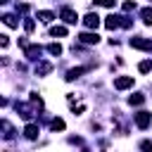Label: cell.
Returning <instances> with one entry per match:
<instances>
[{
    "label": "cell",
    "instance_id": "6da1fadb",
    "mask_svg": "<svg viewBox=\"0 0 152 152\" xmlns=\"http://www.w3.org/2000/svg\"><path fill=\"white\" fill-rule=\"evenodd\" d=\"M133 116H135V126L142 128V131L152 124V114H150V112H138V114H133Z\"/></svg>",
    "mask_w": 152,
    "mask_h": 152
},
{
    "label": "cell",
    "instance_id": "7a4b0ae2",
    "mask_svg": "<svg viewBox=\"0 0 152 152\" xmlns=\"http://www.w3.org/2000/svg\"><path fill=\"white\" fill-rule=\"evenodd\" d=\"M131 86H133V76H119V78H114V88L116 90H126Z\"/></svg>",
    "mask_w": 152,
    "mask_h": 152
},
{
    "label": "cell",
    "instance_id": "3957f363",
    "mask_svg": "<svg viewBox=\"0 0 152 152\" xmlns=\"http://www.w3.org/2000/svg\"><path fill=\"white\" fill-rule=\"evenodd\" d=\"M59 17H62V19L66 21V24H76V21H78V14H76V12L71 10V7H64V10L59 12Z\"/></svg>",
    "mask_w": 152,
    "mask_h": 152
},
{
    "label": "cell",
    "instance_id": "277c9868",
    "mask_svg": "<svg viewBox=\"0 0 152 152\" xmlns=\"http://www.w3.org/2000/svg\"><path fill=\"white\" fill-rule=\"evenodd\" d=\"M131 48H138V50H150V52H152V40H142V38H131Z\"/></svg>",
    "mask_w": 152,
    "mask_h": 152
},
{
    "label": "cell",
    "instance_id": "5b68a950",
    "mask_svg": "<svg viewBox=\"0 0 152 152\" xmlns=\"http://www.w3.org/2000/svg\"><path fill=\"white\" fill-rule=\"evenodd\" d=\"M83 24H86V28H97V26H100V17L90 12V14L83 17Z\"/></svg>",
    "mask_w": 152,
    "mask_h": 152
},
{
    "label": "cell",
    "instance_id": "8992f818",
    "mask_svg": "<svg viewBox=\"0 0 152 152\" xmlns=\"http://www.w3.org/2000/svg\"><path fill=\"white\" fill-rule=\"evenodd\" d=\"M78 40H81V43H88V45H97L100 36H97V33H81Z\"/></svg>",
    "mask_w": 152,
    "mask_h": 152
},
{
    "label": "cell",
    "instance_id": "52a82bcc",
    "mask_svg": "<svg viewBox=\"0 0 152 152\" xmlns=\"http://www.w3.org/2000/svg\"><path fill=\"white\" fill-rule=\"evenodd\" d=\"M83 71H90V66H78V69H69L66 71V81H74V78H78Z\"/></svg>",
    "mask_w": 152,
    "mask_h": 152
},
{
    "label": "cell",
    "instance_id": "ba28073f",
    "mask_svg": "<svg viewBox=\"0 0 152 152\" xmlns=\"http://www.w3.org/2000/svg\"><path fill=\"white\" fill-rule=\"evenodd\" d=\"M0 126H2V131H5V133H2V138H5V140L14 138V128H12V124H10L7 119H2V124H0Z\"/></svg>",
    "mask_w": 152,
    "mask_h": 152
},
{
    "label": "cell",
    "instance_id": "9c48e42d",
    "mask_svg": "<svg viewBox=\"0 0 152 152\" xmlns=\"http://www.w3.org/2000/svg\"><path fill=\"white\" fill-rule=\"evenodd\" d=\"M104 26H107V28H119V26H121V17H114V14H109V17L104 19Z\"/></svg>",
    "mask_w": 152,
    "mask_h": 152
},
{
    "label": "cell",
    "instance_id": "30bf717a",
    "mask_svg": "<svg viewBox=\"0 0 152 152\" xmlns=\"http://www.w3.org/2000/svg\"><path fill=\"white\" fill-rule=\"evenodd\" d=\"M24 135H26L28 140H33V138H38V126H36V124H28V126L24 128Z\"/></svg>",
    "mask_w": 152,
    "mask_h": 152
},
{
    "label": "cell",
    "instance_id": "8fae6325",
    "mask_svg": "<svg viewBox=\"0 0 152 152\" xmlns=\"http://www.w3.org/2000/svg\"><path fill=\"white\" fill-rule=\"evenodd\" d=\"M50 71H52V64H50V62H40V64L36 66V74H38V76H43V74H50Z\"/></svg>",
    "mask_w": 152,
    "mask_h": 152
},
{
    "label": "cell",
    "instance_id": "7c38bea8",
    "mask_svg": "<svg viewBox=\"0 0 152 152\" xmlns=\"http://www.w3.org/2000/svg\"><path fill=\"white\" fill-rule=\"evenodd\" d=\"M38 19H40L43 24H50V21L55 19V14H52V12H45V10H43V12H38Z\"/></svg>",
    "mask_w": 152,
    "mask_h": 152
},
{
    "label": "cell",
    "instance_id": "4fadbf2b",
    "mask_svg": "<svg viewBox=\"0 0 152 152\" xmlns=\"http://www.w3.org/2000/svg\"><path fill=\"white\" fill-rule=\"evenodd\" d=\"M140 17H142V21L150 26V24H152V7H145V10L140 12Z\"/></svg>",
    "mask_w": 152,
    "mask_h": 152
},
{
    "label": "cell",
    "instance_id": "5bb4252c",
    "mask_svg": "<svg viewBox=\"0 0 152 152\" xmlns=\"http://www.w3.org/2000/svg\"><path fill=\"white\" fill-rule=\"evenodd\" d=\"M50 131H64V121L62 119H52L50 121Z\"/></svg>",
    "mask_w": 152,
    "mask_h": 152
},
{
    "label": "cell",
    "instance_id": "9a60e30c",
    "mask_svg": "<svg viewBox=\"0 0 152 152\" xmlns=\"http://www.w3.org/2000/svg\"><path fill=\"white\" fill-rule=\"evenodd\" d=\"M2 21H5L7 26H12V28H14V26H19V21H17L12 14H5V17H2Z\"/></svg>",
    "mask_w": 152,
    "mask_h": 152
},
{
    "label": "cell",
    "instance_id": "2e32d148",
    "mask_svg": "<svg viewBox=\"0 0 152 152\" xmlns=\"http://www.w3.org/2000/svg\"><path fill=\"white\" fill-rule=\"evenodd\" d=\"M50 36H66V28L64 26H52L50 28Z\"/></svg>",
    "mask_w": 152,
    "mask_h": 152
},
{
    "label": "cell",
    "instance_id": "e0dca14e",
    "mask_svg": "<svg viewBox=\"0 0 152 152\" xmlns=\"http://www.w3.org/2000/svg\"><path fill=\"white\" fill-rule=\"evenodd\" d=\"M48 52H50V55H59V52H62V45H59V43H50V45H48Z\"/></svg>",
    "mask_w": 152,
    "mask_h": 152
},
{
    "label": "cell",
    "instance_id": "ac0fdd59",
    "mask_svg": "<svg viewBox=\"0 0 152 152\" xmlns=\"http://www.w3.org/2000/svg\"><path fill=\"white\" fill-rule=\"evenodd\" d=\"M95 5H102V7H114L116 0H95Z\"/></svg>",
    "mask_w": 152,
    "mask_h": 152
},
{
    "label": "cell",
    "instance_id": "d6986e66",
    "mask_svg": "<svg viewBox=\"0 0 152 152\" xmlns=\"http://www.w3.org/2000/svg\"><path fill=\"white\" fill-rule=\"evenodd\" d=\"M128 102H131V104H142V102H145V97H142V95H133Z\"/></svg>",
    "mask_w": 152,
    "mask_h": 152
},
{
    "label": "cell",
    "instance_id": "ffe728a7",
    "mask_svg": "<svg viewBox=\"0 0 152 152\" xmlns=\"http://www.w3.org/2000/svg\"><path fill=\"white\" fill-rule=\"evenodd\" d=\"M138 69H140L142 74H147V71L152 69V62H140V66H138Z\"/></svg>",
    "mask_w": 152,
    "mask_h": 152
},
{
    "label": "cell",
    "instance_id": "44dd1931",
    "mask_svg": "<svg viewBox=\"0 0 152 152\" xmlns=\"http://www.w3.org/2000/svg\"><path fill=\"white\" fill-rule=\"evenodd\" d=\"M124 10H126V12L135 10V2H133V0H126V2H124Z\"/></svg>",
    "mask_w": 152,
    "mask_h": 152
},
{
    "label": "cell",
    "instance_id": "7402d4cb",
    "mask_svg": "<svg viewBox=\"0 0 152 152\" xmlns=\"http://www.w3.org/2000/svg\"><path fill=\"white\" fill-rule=\"evenodd\" d=\"M24 28H26V31H33V21L26 19V21H24Z\"/></svg>",
    "mask_w": 152,
    "mask_h": 152
}]
</instances>
